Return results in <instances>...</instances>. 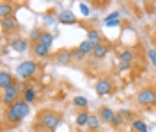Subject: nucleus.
<instances>
[{
    "instance_id": "1",
    "label": "nucleus",
    "mask_w": 156,
    "mask_h": 132,
    "mask_svg": "<svg viewBox=\"0 0 156 132\" xmlns=\"http://www.w3.org/2000/svg\"><path fill=\"white\" fill-rule=\"evenodd\" d=\"M30 104L23 100V98H20L16 104H12L9 107H5V111H4V123H2V130H7V129H14V127H18L21 125V122L29 116L30 112Z\"/></svg>"
},
{
    "instance_id": "2",
    "label": "nucleus",
    "mask_w": 156,
    "mask_h": 132,
    "mask_svg": "<svg viewBox=\"0 0 156 132\" xmlns=\"http://www.w3.org/2000/svg\"><path fill=\"white\" fill-rule=\"evenodd\" d=\"M62 120V116L55 111H50V109H44L37 114V125H41V129H44L46 132H55L58 127V123Z\"/></svg>"
},
{
    "instance_id": "3",
    "label": "nucleus",
    "mask_w": 156,
    "mask_h": 132,
    "mask_svg": "<svg viewBox=\"0 0 156 132\" xmlns=\"http://www.w3.org/2000/svg\"><path fill=\"white\" fill-rule=\"evenodd\" d=\"M136 102L144 107L156 105V89L154 88H144L136 93Z\"/></svg>"
},
{
    "instance_id": "4",
    "label": "nucleus",
    "mask_w": 156,
    "mask_h": 132,
    "mask_svg": "<svg viewBox=\"0 0 156 132\" xmlns=\"http://www.w3.org/2000/svg\"><path fill=\"white\" fill-rule=\"evenodd\" d=\"M16 71H18L20 77L25 79V81L27 79H32L36 75V71H37V62L36 61H23L21 64H18Z\"/></svg>"
},
{
    "instance_id": "5",
    "label": "nucleus",
    "mask_w": 156,
    "mask_h": 132,
    "mask_svg": "<svg viewBox=\"0 0 156 132\" xmlns=\"http://www.w3.org/2000/svg\"><path fill=\"white\" fill-rule=\"evenodd\" d=\"M20 89L18 86H11V88H7L5 91H2V105L4 107H9V105H12V104H16V102L20 100Z\"/></svg>"
},
{
    "instance_id": "6",
    "label": "nucleus",
    "mask_w": 156,
    "mask_h": 132,
    "mask_svg": "<svg viewBox=\"0 0 156 132\" xmlns=\"http://www.w3.org/2000/svg\"><path fill=\"white\" fill-rule=\"evenodd\" d=\"M96 93L99 96L112 95V93H114V81H112L110 77H101V79L96 82Z\"/></svg>"
},
{
    "instance_id": "7",
    "label": "nucleus",
    "mask_w": 156,
    "mask_h": 132,
    "mask_svg": "<svg viewBox=\"0 0 156 132\" xmlns=\"http://www.w3.org/2000/svg\"><path fill=\"white\" fill-rule=\"evenodd\" d=\"M53 59H55V62H57L58 66H68L73 61V54L68 48H60V50L55 52V57Z\"/></svg>"
},
{
    "instance_id": "8",
    "label": "nucleus",
    "mask_w": 156,
    "mask_h": 132,
    "mask_svg": "<svg viewBox=\"0 0 156 132\" xmlns=\"http://www.w3.org/2000/svg\"><path fill=\"white\" fill-rule=\"evenodd\" d=\"M11 86H16V79L12 77V73L7 70L0 71V91H5Z\"/></svg>"
},
{
    "instance_id": "9",
    "label": "nucleus",
    "mask_w": 156,
    "mask_h": 132,
    "mask_svg": "<svg viewBox=\"0 0 156 132\" xmlns=\"http://www.w3.org/2000/svg\"><path fill=\"white\" fill-rule=\"evenodd\" d=\"M0 27H2V31L5 32V34L20 31V23H18V20H16L14 16H11V18H5V20H2V21H0Z\"/></svg>"
},
{
    "instance_id": "10",
    "label": "nucleus",
    "mask_w": 156,
    "mask_h": 132,
    "mask_svg": "<svg viewBox=\"0 0 156 132\" xmlns=\"http://www.w3.org/2000/svg\"><path fill=\"white\" fill-rule=\"evenodd\" d=\"M57 20H58V23H62V25H75V23L78 21L76 16L73 14V11H69V9L60 11L58 16H57Z\"/></svg>"
},
{
    "instance_id": "11",
    "label": "nucleus",
    "mask_w": 156,
    "mask_h": 132,
    "mask_svg": "<svg viewBox=\"0 0 156 132\" xmlns=\"http://www.w3.org/2000/svg\"><path fill=\"white\" fill-rule=\"evenodd\" d=\"M14 13V4L12 2H0V20L11 18Z\"/></svg>"
},
{
    "instance_id": "12",
    "label": "nucleus",
    "mask_w": 156,
    "mask_h": 132,
    "mask_svg": "<svg viewBox=\"0 0 156 132\" xmlns=\"http://www.w3.org/2000/svg\"><path fill=\"white\" fill-rule=\"evenodd\" d=\"M115 114H117V112H114L112 109H110V107H107V105H103V107L99 109V114H98V116H99V120H101V123H108V125H110Z\"/></svg>"
},
{
    "instance_id": "13",
    "label": "nucleus",
    "mask_w": 156,
    "mask_h": 132,
    "mask_svg": "<svg viewBox=\"0 0 156 132\" xmlns=\"http://www.w3.org/2000/svg\"><path fill=\"white\" fill-rule=\"evenodd\" d=\"M11 48L16 50V52H25L29 48V41L23 40V38H20V36H16V38L11 40Z\"/></svg>"
},
{
    "instance_id": "14",
    "label": "nucleus",
    "mask_w": 156,
    "mask_h": 132,
    "mask_svg": "<svg viewBox=\"0 0 156 132\" xmlns=\"http://www.w3.org/2000/svg\"><path fill=\"white\" fill-rule=\"evenodd\" d=\"M32 52L37 55V57H48L50 55V47H46V45H43L41 41H37V43H32Z\"/></svg>"
},
{
    "instance_id": "15",
    "label": "nucleus",
    "mask_w": 156,
    "mask_h": 132,
    "mask_svg": "<svg viewBox=\"0 0 156 132\" xmlns=\"http://www.w3.org/2000/svg\"><path fill=\"white\" fill-rule=\"evenodd\" d=\"M108 50H110V48H108V45H105V43H99V45H96V47H94L92 55H94L96 59H103V57L108 54Z\"/></svg>"
},
{
    "instance_id": "16",
    "label": "nucleus",
    "mask_w": 156,
    "mask_h": 132,
    "mask_svg": "<svg viewBox=\"0 0 156 132\" xmlns=\"http://www.w3.org/2000/svg\"><path fill=\"white\" fill-rule=\"evenodd\" d=\"M87 40L90 43H94V45H99V43H103V38H101V32L98 31V29H87Z\"/></svg>"
},
{
    "instance_id": "17",
    "label": "nucleus",
    "mask_w": 156,
    "mask_h": 132,
    "mask_svg": "<svg viewBox=\"0 0 156 132\" xmlns=\"http://www.w3.org/2000/svg\"><path fill=\"white\" fill-rule=\"evenodd\" d=\"M89 118H90V114H89L87 111H80L76 114V125L78 127H87Z\"/></svg>"
},
{
    "instance_id": "18",
    "label": "nucleus",
    "mask_w": 156,
    "mask_h": 132,
    "mask_svg": "<svg viewBox=\"0 0 156 132\" xmlns=\"http://www.w3.org/2000/svg\"><path fill=\"white\" fill-rule=\"evenodd\" d=\"M94 47H96L94 43H90L89 40H85V41H82V43H80V47H78V48L83 52L85 55H89V54L92 55V52H94Z\"/></svg>"
},
{
    "instance_id": "19",
    "label": "nucleus",
    "mask_w": 156,
    "mask_h": 132,
    "mask_svg": "<svg viewBox=\"0 0 156 132\" xmlns=\"http://www.w3.org/2000/svg\"><path fill=\"white\" fill-rule=\"evenodd\" d=\"M99 125H101L99 116H98V114H90L89 123H87V129H89V130H98V129H99Z\"/></svg>"
},
{
    "instance_id": "20",
    "label": "nucleus",
    "mask_w": 156,
    "mask_h": 132,
    "mask_svg": "<svg viewBox=\"0 0 156 132\" xmlns=\"http://www.w3.org/2000/svg\"><path fill=\"white\" fill-rule=\"evenodd\" d=\"M36 96H37V95H36V89H34V88H27V89L23 91V95H21V98L27 102V104H32V102L36 100Z\"/></svg>"
},
{
    "instance_id": "21",
    "label": "nucleus",
    "mask_w": 156,
    "mask_h": 132,
    "mask_svg": "<svg viewBox=\"0 0 156 132\" xmlns=\"http://www.w3.org/2000/svg\"><path fill=\"white\" fill-rule=\"evenodd\" d=\"M133 52L131 50H122L121 54H119V59H121V62L122 64H131V61H133Z\"/></svg>"
},
{
    "instance_id": "22",
    "label": "nucleus",
    "mask_w": 156,
    "mask_h": 132,
    "mask_svg": "<svg viewBox=\"0 0 156 132\" xmlns=\"http://www.w3.org/2000/svg\"><path fill=\"white\" fill-rule=\"evenodd\" d=\"M133 130L135 132H149V129H147V125L144 120H133Z\"/></svg>"
},
{
    "instance_id": "23",
    "label": "nucleus",
    "mask_w": 156,
    "mask_h": 132,
    "mask_svg": "<svg viewBox=\"0 0 156 132\" xmlns=\"http://www.w3.org/2000/svg\"><path fill=\"white\" fill-rule=\"evenodd\" d=\"M55 41V36L51 34V32H43V36H41V43L43 45H46V47H51V43Z\"/></svg>"
},
{
    "instance_id": "24",
    "label": "nucleus",
    "mask_w": 156,
    "mask_h": 132,
    "mask_svg": "<svg viewBox=\"0 0 156 132\" xmlns=\"http://www.w3.org/2000/svg\"><path fill=\"white\" fill-rule=\"evenodd\" d=\"M43 32H44V31H41V29H32V31H30V41H32V43H37V41H41Z\"/></svg>"
},
{
    "instance_id": "25",
    "label": "nucleus",
    "mask_w": 156,
    "mask_h": 132,
    "mask_svg": "<svg viewBox=\"0 0 156 132\" xmlns=\"http://www.w3.org/2000/svg\"><path fill=\"white\" fill-rule=\"evenodd\" d=\"M73 104H75L76 107H83V109H85L89 105V100L85 96H75V98H73Z\"/></svg>"
},
{
    "instance_id": "26",
    "label": "nucleus",
    "mask_w": 156,
    "mask_h": 132,
    "mask_svg": "<svg viewBox=\"0 0 156 132\" xmlns=\"http://www.w3.org/2000/svg\"><path fill=\"white\" fill-rule=\"evenodd\" d=\"M71 54H73V61H83L85 59V54L80 48H71Z\"/></svg>"
},
{
    "instance_id": "27",
    "label": "nucleus",
    "mask_w": 156,
    "mask_h": 132,
    "mask_svg": "<svg viewBox=\"0 0 156 132\" xmlns=\"http://www.w3.org/2000/svg\"><path fill=\"white\" fill-rule=\"evenodd\" d=\"M124 122H126V120H124L121 114H115V116H114V120H112V123H110V127H114V129H119V127H121V125H122Z\"/></svg>"
},
{
    "instance_id": "28",
    "label": "nucleus",
    "mask_w": 156,
    "mask_h": 132,
    "mask_svg": "<svg viewBox=\"0 0 156 132\" xmlns=\"http://www.w3.org/2000/svg\"><path fill=\"white\" fill-rule=\"evenodd\" d=\"M43 20H44V23H55V11L53 9L48 11V13L43 16Z\"/></svg>"
},
{
    "instance_id": "29",
    "label": "nucleus",
    "mask_w": 156,
    "mask_h": 132,
    "mask_svg": "<svg viewBox=\"0 0 156 132\" xmlns=\"http://www.w3.org/2000/svg\"><path fill=\"white\" fill-rule=\"evenodd\" d=\"M117 114H121L124 120H133V112H131V111H126V109H121Z\"/></svg>"
},
{
    "instance_id": "30",
    "label": "nucleus",
    "mask_w": 156,
    "mask_h": 132,
    "mask_svg": "<svg viewBox=\"0 0 156 132\" xmlns=\"http://www.w3.org/2000/svg\"><path fill=\"white\" fill-rule=\"evenodd\" d=\"M80 11H82V14H83V16H89V14H90V9H89V6H87V4H83V2L80 4Z\"/></svg>"
},
{
    "instance_id": "31",
    "label": "nucleus",
    "mask_w": 156,
    "mask_h": 132,
    "mask_svg": "<svg viewBox=\"0 0 156 132\" xmlns=\"http://www.w3.org/2000/svg\"><path fill=\"white\" fill-rule=\"evenodd\" d=\"M147 55H149V61L156 66V50H147Z\"/></svg>"
},
{
    "instance_id": "32",
    "label": "nucleus",
    "mask_w": 156,
    "mask_h": 132,
    "mask_svg": "<svg viewBox=\"0 0 156 132\" xmlns=\"http://www.w3.org/2000/svg\"><path fill=\"white\" fill-rule=\"evenodd\" d=\"M30 132H37V130H30Z\"/></svg>"
},
{
    "instance_id": "33",
    "label": "nucleus",
    "mask_w": 156,
    "mask_h": 132,
    "mask_svg": "<svg viewBox=\"0 0 156 132\" xmlns=\"http://www.w3.org/2000/svg\"><path fill=\"white\" fill-rule=\"evenodd\" d=\"M11 132H12V130H11Z\"/></svg>"
}]
</instances>
